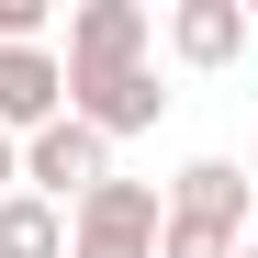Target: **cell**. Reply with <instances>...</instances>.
<instances>
[{
    "label": "cell",
    "instance_id": "1",
    "mask_svg": "<svg viewBox=\"0 0 258 258\" xmlns=\"http://www.w3.org/2000/svg\"><path fill=\"white\" fill-rule=\"evenodd\" d=\"M146 45H157V12H146V0H79V12H68V56H56L68 101L90 90V79H123V68H146Z\"/></svg>",
    "mask_w": 258,
    "mask_h": 258
},
{
    "label": "cell",
    "instance_id": "2",
    "mask_svg": "<svg viewBox=\"0 0 258 258\" xmlns=\"http://www.w3.org/2000/svg\"><path fill=\"white\" fill-rule=\"evenodd\" d=\"M157 180H123V168H112V180L101 191H79L68 202V258H157Z\"/></svg>",
    "mask_w": 258,
    "mask_h": 258
},
{
    "label": "cell",
    "instance_id": "3",
    "mask_svg": "<svg viewBox=\"0 0 258 258\" xmlns=\"http://www.w3.org/2000/svg\"><path fill=\"white\" fill-rule=\"evenodd\" d=\"M12 180H23L34 202H56V213H68L79 191H101V180H112V146H101L79 112H56V123H34V135L12 146Z\"/></svg>",
    "mask_w": 258,
    "mask_h": 258
},
{
    "label": "cell",
    "instance_id": "4",
    "mask_svg": "<svg viewBox=\"0 0 258 258\" xmlns=\"http://www.w3.org/2000/svg\"><path fill=\"white\" fill-rule=\"evenodd\" d=\"M157 202H168V225H213V236H236V247H247V225H258V180H247L236 157H191Z\"/></svg>",
    "mask_w": 258,
    "mask_h": 258
},
{
    "label": "cell",
    "instance_id": "5",
    "mask_svg": "<svg viewBox=\"0 0 258 258\" xmlns=\"http://www.w3.org/2000/svg\"><path fill=\"white\" fill-rule=\"evenodd\" d=\"M168 101H180V90H157V68H123V79H90L68 112L90 123L101 146H123V135H157V123H168Z\"/></svg>",
    "mask_w": 258,
    "mask_h": 258
},
{
    "label": "cell",
    "instance_id": "6",
    "mask_svg": "<svg viewBox=\"0 0 258 258\" xmlns=\"http://www.w3.org/2000/svg\"><path fill=\"white\" fill-rule=\"evenodd\" d=\"M157 34H168V56H180V68L213 79V68H236V56H247V0H168V23H157Z\"/></svg>",
    "mask_w": 258,
    "mask_h": 258
},
{
    "label": "cell",
    "instance_id": "7",
    "mask_svg": "<svg viewBox=\"0 0 258 258\" xmlns=\"http://www.w3.org/2000/svg\"><path fill=\"white\" fill-rule=\"evenodd\" d=\"M68 112V79H56V45H0V135H34V123Z\"/></svg>",
    "mask_w": 258,
    "mask_h": 258
},
{
    "label": "cell",
    "instance_id": "8",
    "mask_svg": "<svg viewBox=\"0 0 258 258\" xmlns=\"http://www.w3.org/2000/svg\"><path fill=\"white\" fill-rule=\"evenodd\" d=\"M0 258H68V213L34 191H0Z\"/></svg>",
    "mask_w": 258,
    "mask_h": 258
},
{
    "label": "cell",
    "instance_id": "9",
    "mask_svg": "<svg viewBox=\"0 0 258 258\" xmlns=\"http://www.w3.org/2000/svg\"><path fill=\"white\" fill-rule=\"evenodd\" d=\"M157 258H236V236H213V225H168V213H157Z\"/></svg>",
    "mask_w": 258,
    "mask_h": 258
},
{
    "label": "cell",
    "instance_id": "10",
    "mask_svg": "<svg viewBox=\"0 0 258 258\" xmlns=\"http://www.w3.org/2000/svg\"><path fill=\"white\" fill-rule=\"evenodd\" d=\"M45 23H56L45 0H0V45H45Z\"/></svg>",
    "mask_w": 258,
    "mask_h": 258
},
{
    "label": "cell",
    "instance_id": "11",
    "mask_svg": "<svg viewBox=\"0 0 258 258\" xmlns=\"http://www.w3.org/2000/svg\"><path fill=\"white\" fill-rule=\"evenodd\" d=\"M0 191H23V180H12V135H0Z\"/></svg>",
    "mask_w": 258,
    "mask_h": 258
},
{
    "label": "cell",
    "instance_id": "12",
    "mask_svg": "<svg viewBox=\"0 0 258 258\" xmlns=\"http://www.w3.org/2000/svg\"><path fill=\"white\" fill-rule=\"evenodd\" d=\"M247 180H258V135H247Z\"/></svg>",
    "mask_w": 258,
    "mask_h": 258
},
{
    "label": "cell",
    "instance_id": "13",
    "mask_svg": "<svg viewBox=\"0 0 258 258\" xmlns=\"http://www.w3.org/2000/svg\"><path fill=\"white\" fill-rule=\"evenodd\" d=\"M247 45H258V12H247Z\"/></svg>",
    "mask_w": 258,
    "mask_h": 258
},
{
    "label": "cell",
    "instance_id": "14",
    "mask_svg": "<svg viewBox=\"0 0 258 258\" xmlns=\"http://www.w3.org/2000/svg\"><path fill=\"white\" fill-rule=\"evenodd\" d=\"M236 258H258V247H236Z\"/></svg>",
    "mask_w": 258,
    "mask_h": 258
},
{
    "label": "cell",
    "instance_id": "15",
    "mask_svg": "<svg viewBox=\"0 0 258 258\" xmlns=\"http://www.w3.org/2000/svg\"><path fill=\"white\" fill-rule=\"evenodd\" d=\"M247 247H258V225H247Z\"/></svg>",
    "mask_w": 258,
    "mask_h": 258
}]
</instances>
